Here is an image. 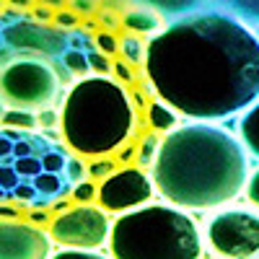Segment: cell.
Returning a JSON list of instances; mask_svg holds the SVG:
<instances>
[{
	"instance_id": "cell-1",
	"label": "cell",
	"mask_w": 259,
	"mask_h": 259,
	"mask_svg": "<svg viewBox=\"0 0 259 259\" xmlns=\"http://www.w3.org/2000/svg\"><path fill=\"white\" fill-rule=\"evenodd\" d=\"M153 99L194 122H221L259 101V34L226 11L177 16L145 45Z\"/></svg>"
},
{
	"instance_id": "cell-2",
	"label": "cell",
	"mask_w": 259,
	"mask_h": 259,
	"mask_svg": "<svg viewBox=\"0 0 259 259\" xmlns=\"http://www.w3.org/2000/svg\"><path fill=\"white\" fill-rule=\"evenodd\" d=\"M249 153L226 127L187 122L163 135L150 168L156 192L182 210H218L246 189Z\"/></svg>"
},
{
	"instance_id": "cell-3",
	"label": "cell",
	"mask_w": 259,
	"mask_h": 259,
	"mask_svg": "<svg viewBox=\"0 0 259 259\" xmlns=\"http://www.w3.org/2000/svg\"><path fill=\"white\" fill-rule=\"evenodd\" d=\"M85 177L89 166L80 156L50 133L0 124V202L50 210Z\"/></svg>"
},
{
	"instance_id": "cell-4",
	"label": "cell",
	"mask_w": 259,
	"mask_h": 259,
	"mask_svg": "<svg viewBox=\"0 0 259 259\" xmlns=\"http://www.w3.org/2000/svg\"><path fill=\"white\" fill-rule=\"evenodd\" d=\"M138 112L127 89L109 75L78 78L62 99L60 135L80 158L112 156L135 135Z\"/></svg>"
},
{
	"instance_id": "cell-5",
	"label": "cell",
	"mask_w": 259,
	"mask_h": 259,
	"mask_svg": "<svg viewBox=\"0 0 259 259\" xmlns=\"http://www.w3.org/2000/svg\"><path fill=\"white\" fill-rule=\"evenodd\" d=\"M202 226L171 202H148L122 212L112 223L109 254L114 259H202Z\"/></svg>"
},
{
	"instance_id": "cell-6",
	"label": "cell",
	"mask_w": 259,
	"mask_h": 259,
	"mask_svg": "<svg viewBox=\"0 0 259 259\" xmlns=\"http://www.w3.org/2000/svg\"><path fill=\"white\" fill-rule=\"evenodd\" d=\"M62 75L47 57L24 55L0 65V101L8 109L45 112L62 99Z\"/></svg>"
},
{
	"instance_id": "cell-7",
	"label": "cell",
	"mask_w": 259,
	"mask_h": 259,
	"mask_svg": "<svg viewBox=\"0 0 259 259\" xmlns=\"http://www.w3.org/2000/svg\"><path fill=\"white\" fill-rule=\"evenodd\" d=\"M205 246L218 259H259V207L233 205L202 221Z\"/></svg>"
},
{
	"instance_id": "cell-8",
	"label": "cell",
	"mask_w": 259,
	"mask_h": 259,
	"mask_svg": "<svg viewBox=\"0 0 259 259\" xmlns=\"http://www.w3.org/2000/svg\"><path fill=\"white\" fill-rule=\"evenodd\" d=\"M112 221L101 205H75L57 212L50 223L52 241L68 249H101L109 244Z\"/></svg>"
},
{
	"instance_id": "cell-9",
	"label": "cell",
	"mask_w": 259,
	"mask_h": 259,
	"mask_svg": "<svg viewBox=\"0 0 259 259\" xmlns=\"http://www.w3.org/2000/svg\"><path fill=\"white\" fill-rule=\"evenodd\" d=\"M156 184L153 177H148L138 166H124L109 174L104 182H99V197L96 202L106 212H130L135 207H143L153 200Z\"/></svg>"
},
{
	"instance_id": "cell-10",
	"label": "cell",
	"mask_w": 259,
	"mask_h": 259,
	"mask_svg": "<svg viewBox=\"0 0 259 259\" xmlns=\"http://www.w3.org/2000/svg\"><path fill=\"white\" fill-rule=\"evenodd\" d=\"M3 47L26 52V55H41L47 60L62 62V57L73 50L70 34H65V29H52L47 24H36V21H16L8 24L3 31Z\"/></svg>"
},
{
	"instance_id": "cell-11",
	"label": "cell",
	"mask_w": 259,
	"mask_h": 259,
	"mask_svg": "<svg viewBox=\"0 0 259 259\" xmlns=\"http://www.w3.org/2000/svg\"><path fill=\"white\" fill-rule=\"evenodd\" d=\"M52 236L26 221H0V259H50Z\"/></svg>"
},
{
	"instance_id": "cell-12",
	"label": "cell",
	"mask_w": 259,
	"mask_h": 259,
	"mask_svg": "<svg viewBox=\"0 0 259 259\" xmlns=\"http://www.w3.org/2000/svg\"><path fill=\"white\" fill-rule=\"evenodd\" d=\"M122 26L130 31V34H158L161 29H163V18H161V13L158 11H153V8H143V6H138V8H130L124 16H122Z\"/></svg>"
},
{
	"instance_id": "cell-13",
	"label": "cell",
	"mask_w": 259,
	"mask_h": 259,
	"mask_svg": "<svg viewBox=\"0 0 259 259\" xmlns=\"http://www.w3.org/2000/svg\"><path fill=\"white\" fill-rule=\"evenodd\" d=\"M145 117H148V127L150 130H156V133L161 135H166V133H171V130H177L182 122H179V112L177 109H171V106L166 104V101H161V99H153V101H148V112H145Z\"/></svg>"
},
{
	"instance_id": "cell-14",
	"label": "cell",
	"mask_w": 259,
	"mask_h": 259,
	"mask_svg": "<svg viewBox=\"0 0 259 259\" xmlns=\"http://www.w3.org/2000/svg\"><path fill=\"white\" fill-rule=\"evenodd\" d=\"M239 138L246 148V153L259 158V101L251 104L239 119Z\"/></svg>"
},
{
	"instance_id": "cell-15",
	"label": "cell",
	"mask_w": 259,
	"mask_h": 259,
	"mask_svg": "<svg viewBox=\"0 0 259 259\" xmlns=\"http://www.w3.org/2000/svg\"><path fill=\"white\" fill-rule=\"evenodd\" d=\"M212 3L218 6V11H226L251 26H259V0H212Z\"/></svg>"
},
{
	"instance_id": "cell-16",
	"label": "cell",
	"mask_w": 259,
	"mask_h": 259,
	"mask_svg": "<svg viewBox=\"0 0 259 259\" xmlns=\"http://www.w3.org/2000/svg\"><path fill=\"white\" fill-rule=\"evenodd\" d=\"M161 140L156 130H150V133H145L140 138V145H138V166H148V168H153L156 163V156H158V150H161Z\"/></svg>"
},
{
	"instance_id": "cell-17",
	"label": "cell",
	"mask_w": 259,
	"mask_h": 259,
	"mask_svg": "<svg viewBox=\"0 0 259 259\" xmlns=\"http://www.w3.org/2000/svg\"><path fill=\"white\" fill-rule=\"evenodd\" d=\"M119 52L127 65H143L145 62V45L140 41L138 34H127L119 39Z\"/></svg>"
},
{
	"instance_id": "cell-18",
	"label": "cell",
	"mask_w": 259,
	"mask_h": 259,
	"mask_svg": "<svg viewBox=\"0 0 259 259\" xmlns=\"http://www.w3.org/2000/svg\"><path fill=\"white\" fill-rule=\"evenodd\" d=\"M0 124L13 127V130H34V127H39V114L36 112H24V109H6Z\"/></svg>"
},
{
	"instance_id": "cell-19",
	"label": "cell",
	"mask_w": 259,
	"mask_h": 259,
	"mask_svg": "<svg viewBox=\"0 0 259 259\" xmlns=\"http://www.w3.org/2000/svg\"><path fill=\"white\" fill-rule=\"evenodd\" d=\"M73 202L75 205H89V202H94L96 197H99V184L94 182V179H83V182H78L75 187H73Z\"/></svg>"
},
{
	"instance_id": "cell-20",
	"label": "cell",
	"mask_w": 259,
	"mask_h": 259,
	"mask_svg": "<svg viewBox=\"0 0 259 259\" xmlns=\"http://www.w3.org/2000/svg\"><path fill=\"white\" fill-rule=\"evenodd\" d=\"M50 259H114V256L101 254L99 249H68V246H62L60 251L50 254Z\"/></svg>"
},
{
	"instance_id": "cell-21",
	"label": "cell",
	"mask_w": 259,
	"mask_h": 259,
	"mask_svg": "<svg viewBox=\"0 0 259 259\" xmlns=\"http://www.w3.org/2000/svg\"><path fill=\"white\" fill-rule=\"evenodd\" d=\"M117 166V161H112L109 156H101V158H91V163H89V177L94 179V182H104L109 174H114V168Z\"/></svg>"
},
{
	"instance_id": "cell-22",
	"label": "cell",
	"mask_w": 259,
	"mask_h": 259,
	"mask_svg": "<svg viewBox=\"0 0 259 259\" xmlns=\"http://www.w3.org/2000/svg\"><path fill=\"white\" fill-rule=\"evenodd\" d=\"M94 45H96V50L104 52V55H117V52H119V39H117L112 31H99Z\"/></svg>"
},
{
	"instance_id": "cell-23",
	"label": "cell",
	"mask_w": 259,
	"mask_h": 259,
	"mask_svg": "<svg viewBox=\"0 0 259 259\" xmlns=\"http://www.w3.org/2000/svg\"><path fill=\"white\" fill-rule=\"evenodd\" d=\"M89 62H91V70L96 75H109V70L114 68V62H109V55H104L99 50H91L89 52Z\"/></svg>"
},
{
	"instance_id": "cell-24",
	"label": "cell",
	"mask_w": 259,
	"mask_h": 259,
	"mask_svg": "<svg viewBox=\"0 0 259 259\" xmlns=\"http://www.w3.org/2000/svg\"><path fill=\"white\" fill-rule=\"evenodd\" d=\"M244 197H246V202H249V205L259 207V166L251 171V174H249V179H246Z\"/></svg>"
},
{
	"instance_id": "cell-25",
	"label": "cell",
	"mask_w": 259,
	"mask_h": 259,
	"mask_svg": "<svg viewBox=\"0 0 259 259\" xmlns=\"http://www.w3.org/2000/svg\"><path fill=\"white\" fill-rule=\"evenodd\" d=\"M55 24L60 26V29H75V24H78V13L75 11H57L55 13Z\"/></svg>"
},
{
	"instance_id": "cell-26",
	"label": "cell",
	"mask_w": 259,
	"mask_h": 259,
	"mask_svg": "<svg viewBox=\"0 0 259 259\" xmlns=\"http://www.w3.org/2000/svg\"><path fill=\"white\" fill-rule=\"evenodd\" d=\"M26 218H29V223H34V226H50V223H52L47 207H29V210H26Z\"/></svg>"
},
{
	"instance_id": "cell-27",
	"label": "cell",
	"mask_w": 259,
	"mask_h": 259,
	"mask_svg": "<svg viewBox=\"0 0 259 259\" xmlns=\"http://www.w3.org/2000/svg\"><path fill=\"white\" fill-rule=\"evenodd\" d=\"M21 218V207L16 202H0V221H18Z\"/></svg>"
},
{
	"instance_id": "cell-28",
	"label": "cell",
	"mask_w": 259,
	"mask_h": 259,
	"mask_svg": "<svg viewBox=\"0 0 259 259\" xmlns=\"http://www.w3.org/2000/svg\"><path fill=\"white\" fill-rule=\"evenodd\" d=\"M68 3L75 13H94L96 11V0H68Z\"/></svg>"
},
{
	"instance_id": "cell-29",
	"label": "cell",
	"mask_w": 259,
	"mask_h": 259,
	"mask_svg": "<svg viewBox=\"0 0 259 259\" xmlns=\"http://www.w3.org/2000/svg\"><path fill=\"white\" fill-rule=\"evenodd\" d=\"M39 114V127H52L60 124V114L55 109H45V112H36Z\"/></svg>"
},
{
	"instance_id": "cell-30",
	"label": "cell",
	"mask_w": 259,
	"mask_h": 259,
	"mask_svg": "<svg viewBox=\"0 0 259 259\" xmlns=\"http://www.w3.org/2000/svg\"><path fill=\"white\" fill-rule=\"evenodd\" d=\"M114 73L122 78V83H130V80H133V73L124 68V62H114Z\"/></svg>"
},
{
	"instance_id": "cell-31",
	"label": "cell",
	"mask_w": 259,
	"mask_h": 259,
	"mask_svg": "<svg viewBox=\"0 0 259 259\" xmlns=\"http://www.w3.org/2000/svg\"><path fill=\"white\" fill-rule=\"evenodd\" d=\"M41 6H47V8H52V11H62V6L68 3V0H39Z\"/></svg>"
},
{
	"instance_id": "cell-32",
	"label": "cell",
	"mask_w": 259,
	"mask_h": 259,
	"mask_svg": "<svg viewBox=\"0 0 259 259\" xmlns=\"http://www.w3.org/2000/svg\"><path fill=\"white\" fill-rule=\"evenodd\" d=\"M34 16L41 18V21H52V8H47V6H45V8H36Z\"/></svg>"
},
{
	"instance_id": "cell-33",
	"label": "cell",
	"mask_w": 259,
	"mask_h": 259,
	"mask_svg": "<svg viewBox=\"0 0 259 259\" xmlns=\"http://www.w3.org/2000/svg\"><path fill=\"white\" fill-rule=\"evenodd\" d=\"M11 6H16V8H29L31 6V0H8Z\"/></svg>"
},
{
	"instance_id": "cell-34",
	"label": "cell",
	"mask_w": 259,
	"mask_h": 259,
	"mask_svg": "<svg viewBox=\"0 0 259 259\" xmlns=\"http://www.w3.org/2000/svg\"><path fill=\"white\" fill-rule=\"evenodd\" d=\"M104 24H106V26H114V29H117V18H112L109 13H106V16H104Z\"/></svg>"
},
{
	"instance_id": "cell-35",
	"label": "cell",
	"mask_w": 259,
	"mask_h": 259,
	"mask_svg": "<svg viewBox=\"0 0 259 259\" xmlns=\"http://www.w3.org/2000/svg\"><path fill=\"white\" fill-rule=\"evenodd\" d=\"M143 101H145L143 94H135V106H143Z\"/></svg>"
},
{
	"instance_id": "cell-36",
	"label": "cell",
	"mask_w": 259,
	"mask_h": 259,
	"mask_svg": "<svg viewBox=\"0 0 259 259\" xmlns=\"http://www.w3.org/2000/svg\"><path fill=\"white\" fill-rule=\"evenodd\" d=\"M6 109H8V106H6L3 101H0V122H3V114H6Z\"/></svg>"
},
{
	"instance_id": "cell-37",
	"label": "cell",
	"mask_w": 259,
	"mask_h": 259,
	"mask_svg": "<svg viewBox=\"0 0 259 259\" xmlns=\"http://www.w3.org/2000/svg\"><path fill=\"white\" fill-rule=\"evenodd\" d=\"M3 6H6V0H0V13H3Z\"/></svg>"
},
{
	"instance_id": "cell-38",
	"label": "cell",
	"mask_w": 259,
	"mask_h": 259,
	"mask_svg": "<svg viewBox=\"0 0 259 259\" xmlns=\"http://www.w3.org/2000/svg\"><path fill=\"white\" fill-rule=\"evenodd\" d=\"M0 47H3V36H0Z\"/></svg>"
}]
</instances>
